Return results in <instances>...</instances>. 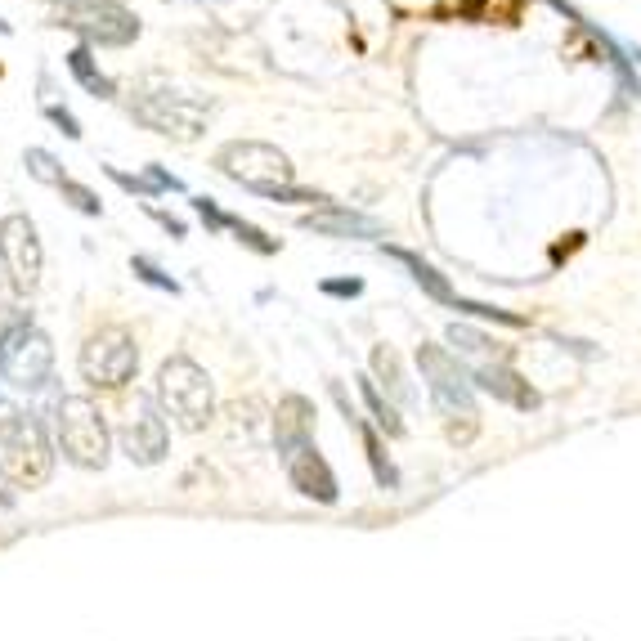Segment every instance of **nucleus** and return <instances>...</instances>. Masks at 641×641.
<instances>
[{
	"instance_id": "f257e3e1",
	"label": "nucleus",
	"mask_w": 641,
	"mask_h": 641,
	"mask_svg": "<svg viewBox=\"0 0 641 641\" xmlns=\"http://www.w3.org/2000/svg\"><path fill=\"white\" fill-rule=\"evenodd\" d=\"M54 471V453L45 426L32 413L0 417V480L14 489H41Z\"/></svg>"
},
{
	"instance_id": "f03ea898",
	"label": "nucleus",
	"mask_w": 641,
	"mask_h": 641,
	"mask_svg": "<svg viewBox=\"0 0 641 641\" xmlns=\"http://www.w3.org/2000/svg\"><path fill=\"white\" fill-rule=\"evenodd\" d=\"M157 404L184 431H202L216 417V390H211V377L189 355H171L157 368Z\"/></svg>"
},
{
	"instance_id": "7ed1b4c3",
	"label": "nucleus",
	"mask_w": 641,
	"mask_h": 641,
	"mask_svg": "<svg viewBox=\"0 0 641 641\" xmlns=\"http://www.w3.org/2000/svg\"><path fill=\"white\" fill-rule=\"evenodd\" d=\"M130 113L148 130H157V135H166V139H180V144H193L211 122V104H202V99L184 95V90H171V86L135 90Z\"/></svg>"
},
{
	"instance_id": "20e7f679",
	"label": "nucleus",
	"mask_w": 641,
	"mask_h": 641,
	"mask_svg": "<svg viewBox=\"0 0 641 641\" xmlns=\"http://www.w3.org/2000/svg\"><path fill=\"white\" fill-rule=\"evenodd\" d=\"M216 166L229 175L234 184L260 193V198H274V193L292 189V162L287 153H278L274 144H260V139H234L216 153Z\"/></svg>"
},
{
	"instance_id": "39448f33",
	"label": "nucleus",
	"mask_w": 641,
	"mask_h": 641,
	"mask_svg": "<svg viewBox=\"0 0 641 641\" xmlns=\"http://www.w3.org/2000/svg\"><path fill=\"white\" fill-rule=\"evenodd\" d=\"M59 449L63 458L86 471H99L108 462V426H104V413L95 408V399L86 395L59 399Z\"/></svg>"
},
{
	"instance_id": "423d86ee",
	"label": "nucleus",
	"mask_w": 641,
	"mask_h": 641,
	"mask_svg": "<svg viewBox=\"0 0 641 641\" xmlns=\"http://www.w3.org/2000/svg\"><path fill=\"white\" fill-rule=\"evenodd\" d=\"M54 23L77 32L86 45H108V50L130 45L139 36L135 9L117 5V0H68V5H59Z\"/></svg>"
},
{
	"instance_id": "0eeeda50",
	"label": "nucleus",
	"mask_w": 641,
	"mask_h": 641,
	"mask_svg": "<svg viewBox=\"0 0 641 641\" xmlns=\"http://www.w3.org/2000/svg\"><path fill=\"white\" fill-rule=\"evenodd\" d=\"M139 368V350L135 337L126 328H99L95 337L81 346V377L99 390H117L135 377Z\"/></svg>"
},
{
	"instance_id": "6e6552de",
	"label": "nucleus",
	"mask_w": 641,
	"mask_h": 641,
	"mask_svg": "<svg viewBox=\"0 0 641 641\" xmlns=\"http://www.w3.org/2000/svg\"><path fill=\"white\" fill-rule=\"evenodd\" d=\"M417 368H422L426 386H431V399L444 417H476V399H471V377L458 368V359L444 346H431L422 341L417 346Z\"/></svg>"
},
{
	"instance_id": "1a4fd4ad",
	"label": "nucleus",
	"mask_w": 641,
	"mask_h": 641,
	"mask_svg": "<svg viewBox=\"0 0 641 641\" xmlns=\"http://www.w3.org/2000/svg\"><path fill=\"white\" fill-rule=\"evenodd\" d=\"M0 260H5L9 287L18 296H27L36 283H41V238H36V225L27 216H5L0 220Z\"/></svg>"
},
{
	"instance_id": "9d476101",
	"label": "nucleus",
	"mask_w": 641,
	"mask_h": 641,
	"mask_svg": "<svg viewBox=\"0 0 641 641\" xmlns=\"http://www.w3.org/2000/svg\"><path fill=\"white\" fill-rule=\"evenodd\" d=\"M50 368H54V346H50V337L36 328H23L14 337V346L5 350V373L14 386H27V390L45 386L50 382Z\"/></svg>"
},
{
	"instance_id": "9b49d317",
	"label": "nucleus",
	"mask_w": 641,
	"mask_h": 641,
	"mask_svg": "<svg viewBox=\"0 0 641 641\" xmlns=\"http://www.w3.org/2000/svg\"><path fill=\"white\" fill-rule=\"evenodd\" d=\"M122 444H126V458L139 462V467H153V462L166 458V422L157 417V408L148 404V399H139V404L130 408Z\"/></svg>"
},
{
	"instance_id": "f8f14e48",
	"label": "nucleus",
	"mask_w": 641,
	"mask_h": 641,
	"mask_svg": "<svg viewBox=\"0 0 641 641\" xmlns=\"http://www.w3.org/2000/svg\"><path fill=\"white\" fill-rule=\"evenodd\" d=\"M274 440L283 458H296L314 444V404L305 395H287L274 413Z\"/></svg>"
},
{
	"instance_id": "ddd939ff",
	"label": "nucleus",
	"mask_w": 641,
	"mask_h": 641,
	"mask_svg": "<svg viewBox=\"0 0 641 641\" xmlns=\"http://www.w3.org/2000/svg\"><path fill=\"white\" fill-rule=\"evenodd\" d=\"M287 476H292V485L301 489L305 498H314V503H337V476H332V467L323 462V453L314 449H301L296 458H287Z\"/></svg>"
},
{
	"instance_id": "4468645a",
	"label": "nucleus",
	"mask_w": 641,
	"mask_h": 641,
	"mask_svg": "<svg viewBox=\"0 0 641 641\" xmlns=\"http://www.w3.org/2000/svg\"><path fill=\"white\" fill-rule=\"evenodd\" d=\"M301 229H314V234H332V238H373L377 234V220L359 216V211H346V207H323V211H310V216H301Z\"/></svg>"
},
{
	"instance_id": "2eb2a0df",
	"label": "nucleus",
	"mask_w": 641,
	"mask_h": 641,
	"mask_svg": "<svg viewBox=\"0 0 641 641\" xmlns=\"http://www.w3.org/2000/svg\"><path fill=\"white\" fill-rule=\"evenodd\" d=\"M193 211H198V216L207 220L211 229H229L238 243H247V247H252V252H260V256L278 252V243L265 234V229H256V225H247V220H238V216H229V211H220L211 198H193Z\"/></svg>"
},
{
	"instance_id": "dca6fc26",
	"label": "nucleus",
	"mask_w": 641,
	"mask_h": 641,
	"mask_svg": "<svg viewBox=\"0 0 641 641\" xmlns=\"http://www.w3.org/2000/svg\"><path fill=\"white\" fill-rule=\"evenodd\" d=\"M476 386H480V390H489L494 399H507V404H516V408H538V390L529 386L520 373H512L507 364H489V368H480V373H476Z\"/></svg>"
},
{
	"instance_id": "f3484780",
	"label": "nucleus",
	"mask_w": 641,
	"mask_h": 641,
	"mask_svg": "<svg viewBox=\"0 0 641 641\" xmlns=\"http://www.w3.org/2000/svg\"><path fill=\"white\" fill-rule=\"evenodd\" d=\"M390 256L399 260V265H408L413 269V278H417V287H422L431 301H440V305H458V292H453L449 283H444V274L435 265H426L422 256H413V252H404V247H390Z\"/></svg>"
},
{
	"instance_id": "a211bd4d",
	"label": "nucleus",
	"mask_w": 641,
	"mask_h": 641,
	"mask_svg": "<svg viewBox=\"0 0 641 641\" xmlns=\"http://www.w3.org/2000/svg\"><path fill=\"white\" fill-rule=\"evenodd\" d=\"M68 72H72V77H77L95 99H113V95H117L113 77H108V72H99V63H95V54H90V45H77V50L68 54Z\"/></svg>"
},
{
	"instance_id": "6ab92c4d",
	"label": "nucleus",
	"mask_w": 641,
	"mask_h": 641,
	"mask_svg": "<svg viewBox=\"0 0 641 641\" xmlns=\"http://www.w3.org/2000/svg\"><path fill=\"white\" fill-rule=\"evenodd\" d=\"M337 404L346 408V417H350V422H355V431H359V440H364V453H368V462H373L377 480H382V485H395V467H390V462H386V453H382V440H377V431L364 422V417L355 413V408L346 404V395H341V390H337Z\"/></svg>"
},
{
	"instance_id": "aec40b11",
	"label": "nucleus",
	"mask_w": 641,
	"mask_h": 641,
	"mask_svg": "<svg viewBox=\"0 0 641 641\" xmlns=\"http://www.w3.org/2000/svg\"><path fill=\"white\" fill-rule=\"evenodd\" d=\"M449 341L462 350V355H476V359H485V368H489V364H507V350L498 346V341H489L485 332L467 328V323H453V328H449Z\"/></svg>"
},
{
	"instance_id": "412c9836",
	"label": "nucleus",
	"mask_w": 641,
	"mask_h": 641,
	"mask_svg": "<svg viewBox=\"0 0 641 641\" xmlns=\"http://www.w3.org/2000/svg\"><path fill=\"white\" fill-rule=\"evenodd\" d=\"M373 377L390 390V399H408V377H404V364L390 346H373Z\"/></svg>"
},
{
	"instance_id": "4be33fe9",
	"label": "nucleus",
	"mask_w": 641,
	"mask_h": 641,
	"mask_svg": "<svg viewBox=\"0 0 641 641\" xmlns=\"http://www.w3.org/2000/svg\"><path fill=\"white\" fill-rule=\"evenodd\" d=\"M359 395H364L368 413H373V422L382 426L386 435H404V422H399L395 404H386V399H382V390H377V382H373V377H359Z\"/></svg>"
},
{
	"instance_id": "5701e85b",
	"label": "nucleus",
	"mask_w": 641,
	"mask_h": 641,
	"mask_svg": "<svg viewBox=\"0 0 641 641\" xmlns=\"http://www.w3.org/2000/svg\"><path fill=\"white\" fill-rule=\"evenodd\" d=\"M23 162H27V171H32L41 184H54V189H59V184L68 180V175H63V166L54 162V153H45V148H27Z\"/></svg>"
},
{
	"instance_id": "b1692460",
	"label": "nucleus",
	"mask_w": 641,
	"mask_h": 641,
	"mask_svg": "<svg viewBox=\"0 0 641 641\" xmlns=\"http://www.w3.org/2000/svg\"><path fill=\"white\" fill-rule=\"evenodd\" d=\"M59 193H63V198H68L77 211H86V216H99V211H104L99 193H90L86 184H77V180H63V184H59Z\"/></svg>"
},
{
	"instance_id": "393cba45",
	"label": "nucleus",
	"mask_w": 641,
	"mask_h": 641,
	"mask_svg": "<svg viewBox=\"0 0 641 641\" xmlns=\"http://www.w3.org/2000/svg\"><path fill=\"white\" fill-rule=\"evenodd\" d=\"M480 422L476 417H444V435H449V444H458V449H467L471 440H476Z\"/></svg>"
},
{
	"instance_id": "a878e982",
	"label": "nucleus",
	"mask_w": 641,
	"mask_h": 641,
	"mask_svg": "<svg viewBox=\"0 0 641 641\" xmlns=\"http://www.w3.org/2000/svg\"><path fill=\"white\" fill-rule=\"evenodd\" d=\"M130 269H135V274L144 278V283L162 287V292H180V287H175V278H166L162 269H157V265H153V260H148V256H135V260H130Z\"/></svg>"
},
{
	"instance_id": "bb28decb",
	"label": "nucleus",
	"mask_w": 641,
	"mask_h": 641,
	"mask_svg": "<svg viewBox=\"0 0 641 641\" xmlns=\"http://www.w3.org/2000/svg\"><path fill=\"white\" fill-rule=\"evenodd\" d=\"M45 117H50V122L59 126V130H63V135H68V139H81V122H77V117L68 113V108H59V104H45Z\"/></svg>"
},
{
	"instance_id": "cd10ccee",
	"label": "nucleus",
	"mask_w": 641,
	"mask_h": 641,
	"mask_svg": "<svg viewBox=\"0 0 641 641\" xmlns=\"http://www.w3.org/2000/svg\"><path fill=\"white\" fill-rule=\"evenodd\" d=\"M323 292H328V296H359V292H364V283H359V278H350V283L341 278V283H323Z\"/></svg>"
},
{
	"instance_id": "c85d7f7f",
	"label": "nucleus",
	"mask_w": 641,
	"mask_h": 641,
	"mask_svg": "<svg viewBox=\"0 0 641 641\" xmlns=\"http://www.w3.org/2000/svg\"><path fill=\"white\" fill-rule=\"evenodd\" d=\"M0 32H9V23H5V18H0Z\"/></svg>"
},
{
	"instance_id": "c756f323",
	"label": "nucleus",
	"mask_w": 641,
	"mask_h": 641,
	"mask_svg": "<svg viewBox=\"0 0 641 641\" xmlns=\"http://www.w3.org/2000/svg\"><path fill=\"white\" fill-rule=\"evenodd\" d=\"M59 5H68V0H59Z\"/></svg>"
}]
</instances>
